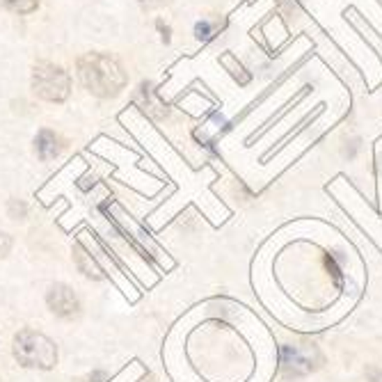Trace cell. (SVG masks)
I'll return each mask as SVG.
<instances>
[{"mask_svg": "<svg viewBox=\"0 0 382 382\" xmlns=\"http://www.w3.org/2000/svg\"><path fill=\"white\" fill-rule=\"evenodd\" d=\"M78 78L94 97H117L126 85V74L115 57L103 53H85L78 60Z\"/></svg>", "mask_w": 382, "mask_h": 382, "instance_id": "obj_1", "label": "cell"}, {"mask_svg": "<svg viewBox=\"0 0 382 382\" xmlns=\"http://www.w3.org/2000/svg\"><path fill=\"white\" fill-rule=\"evenodd\" d=\"M14 357L25 369L50 371L57 364V346L37 329H21L14 336Z\"/></svg>", "mask_w": 382, "mask_h": 382, "instance_id": "obj_2", "label": "cell"}, {"mask_svg": "<svg viewBox=\"0 0 382 382\" xmlns=\"http://www.w3.org/2000/svg\"><path fill=\"white\" fill-rule=\"evenodd\" d=\"M32 90L39 99L50 103L67 101L71 92V81L62 67H55L50 62H39L32 69Z\"/></svg>", "mask_w": 382, "mask_h": 382, "instance_id": "obj_3", "label": "cell"}, {"mask_svg": "<svg viewBox=\"0 0 382 382\" xmlns=\"http://www.w3.org/2000/svg\"><path fill=\"white\" fill-rule=\"evenodd\" d=\"M282 376L284 378H302L307 373L316 371L320 364H323V357L316 346L311 343H295V346H282Z\"/></svg>", "mask_w": 382, "mask_h": 382, "instance_id": "obj_4", "label": "cell"}, {"mask_svg": "<svg viewBox=\"0 0 382 382\" xmlns=\"http://www.w3.org/2000/svg\"><path fill=\"white\" fill-rule=\"evenodd\" d=\"M46 302H48V309L53 311L57 318H64V320H74L81 316V300L78 295L69 289L67 284H53L48 289L46 295Z\"/></svg>", "mask_w": 382, "mask_h": 382, "instance_id": "obj_5", "label": "cell"}, {"mask_svg": "<svg viewBox=\"0 0 382 382\" xmlns=\"http://www.w3.org/2000/svg\"><path fill=\"white\" fill-rule=\"evenodd\" d=\"M60 149H62V144H60L57 135L53 131H48V128L39 131L37 140H34V151H37V156H39L41 161H53V158H57Z\"/></svg>", "mask_w": 382, "mask_h": 382, "instance_id": "obj_6", "label": "cell"}, {"mask_svg": "<svg viewBox=\"0 0 382 382\" xmlns=\"http://www.w3.org/2000/svg\"><path fill=\"white\" fill-rule=\"evenodd\" d=\"M76 264H78V271H81L83 275H88L92 277V280H103V273H101V268L94 264V259L85 252L81 245H76Z\"/></svg>", "mask_w": 382, "mask_h": 382, "instance_id": "obj_7", "label": "cell"}, {"mask_svg": "<svg viewBox=\"0 0 382 382\" xmlns=\"http://www.w3.org/2000/svg\"><path fill=\"white\" fill-rule=\"evenodd\" d=\"M222 64L229 69L231 76L236 78V81H238L240 85H247V83H250V78H252V76L245 71V67H243L240 62H236V57H233V55H224V57H222Z\"/></svg>", "mask_w": 382, "mask_h": 382, "instance_id": "obj_8", "label": "cell"}, {"mask_svg": "<svg viewBox=\"0 0 382 382\" xmlns=\"http://www.w3.org/2000/svg\"><path fill=\"white\" fill-rule=\"evenodd\" d=\"M10 12H16V14H30L37 10L39 0H0Z\"/></svg>", "mask_w": 382, "mask_h": 382, "instance_id": "obj_9", "label": "cell"}, {"mask_svg": "<svg viewBox=\"0 0 382 382\" xmlns=\"http://www.w3.org/2000/svg\"><path fill=\"white\" fill-rule=\"evenodd\" d=\"M325 266H327V271L332 273L334 282H336V284H341V282H343V275H341V268L336 266L334 257H329V254H327V257H325Z\"/></svg>", "mask_w": 382, "mask_h": 382, "instance_id": "obj_10", "label": "cell"}, {"mask_svg": "<svg viewBox=\"0 0 382 382\" xmlns=\"http://www.w3.org/2000/svg\"><path fill=\"white\" fill-rule=\"evenodd\" d=\"M12 250V238L5 231H0V259H5Z\"/></svg>", "mask_w": 382, "mask_h": 382, "instance_id": "obj_11", "label": "cell"}, {"mask_svg": "<svg viewBox=\"0 0 382 382\" xmlns=\"http://www.w3.org/2000/svg\"><path fill=\"white\" fill-rule=\"evenodd\" d=\"M197 37L199 39H208L211 37V23H197Z\"/></svg>", "mask_w": 382, "mask_h": 382, "instance_id": "obj_12", "label": "cell"}, {"mask_svg": "<svg viewBox=\"0 0 382 382\" xmlns=\"http://www.w3.org/2000/svg\"><path fill=\"white\" fill-rule=\"evenodd\" d=\"M10 215H12V218H23V215H25V206L23 204L16 206V199H12V202H10Z\"/></svg>", "mask_w": 382, "mask_h": 382, "instance_id": "obj_13", "label": "cell"}, {"mask_svg": "<svg viewBox=\"0 0 382 382\" xmlns=\"http://www.w3.org/2000/svg\"><path fill=\"white\" fill-rule=\"evenodd\" d=\"M367 378H369L371 382H382V369H378V367H369V369H367Z\"/></svg>", "mask_w": 382, "mask_h": 382, "instance_id": "obj_14", "label": "cell"}, {"mask_svg": "<svg viewBox=\"0 0 382 382\" xmlns=\"http://www.w3.org/2000/svg\"><path fill=\"white\" fill-rule=\"evenodd\" d=\"M85 382H106V373H101V371H97V373H92V376L85 380Z\"/></svg>", "mask_w": 382, "mask_h": 382, "instance_id": "obj_15", "label": "cell"}]
</instances>
